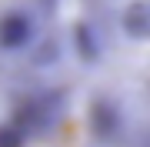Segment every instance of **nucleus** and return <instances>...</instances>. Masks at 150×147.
Listing matches in <instances>:
<instances>
[{
	"label": "nucleus",
	"mask_w": 150,
	"mask_h": 147,
	"mask_svg": "<svg viewBox=\"0 0 150 147\" xmlns=\"http://www.w3.org/2000/svg\"><path fill=\"white\" fill-rule=\"evenodd\" d=\"M113 117L120 124L123 147H150V67L130 80V87H123L120 110Z\"/></svg>",
	"instance_id": "nucleus-1"
},
{
	"label": "nucleus",
	"mask_w": 150,
	"mask_h": 147,
	"mask_svg": "<svg viewBox=\"0 0 150 147\" xmlns=\"http://www.w3.org/2000/svg\"><path fill=\"white\" fill-rule=\"evenodd\" d=\"M97 4H103L107 10H117V13H123V17L140 13L144 20H150V0H97Z\"/></svg>",
	"instance_id": "nucleus-2"
},
{
	"label": "nucleus",
	"mask_w": 150,
	"mask_h": 147,
	"mask_svg": "<svg viewBox=\"0 0 150 147\" xmlns=\"http://www.w3.org/2000/svg\"><path fill=\"white\" fill-rule=\"evenodd\" d=\"M40 4H47V0H0V23L13 20V17H20L27 10H37Z\"/></svg>",
	"instance_id": "nucleus-3"
}]
</instances>
